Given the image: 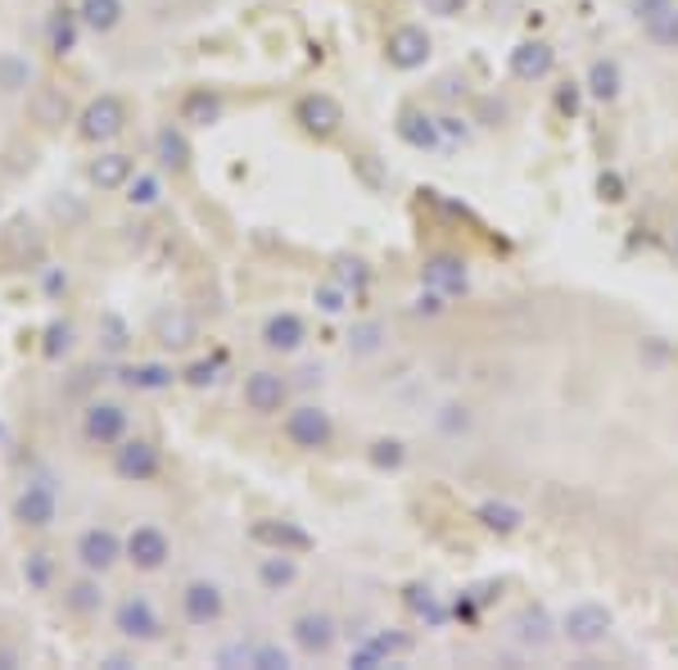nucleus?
Masks as SVG:
<instances>
[{
	"mask_svg": "<svg viewBox=\"0 0 678 670\" xmlns=\"http://www.w3.org/2000/svg\"><path fill=\"white\" fill-rule=\"evenodd\" d=\"M64 602H69V612L73 617H96L100 607H105V589H100V575H82V581H73L69 585V594H64Z\"/></svg>",
	"mask_w": 678,
	"mask_h": 670,
	"instance_id": "30",
	"label": "nucleus"
},
{
	"mask_svg": "<svg viewBox=\"0 0 678 670\" xmlns=\"http://www.w3.org/2000/svg\"><path fill=\"white\" fill-rule=\"evenodd\" d=\"M398 141L421 149V155H429V149H444L439 118L425 113V109H403V113H398Z\"/></svg>",
	"mask_w": 678,
	"mask_h": 670,
	"instance_id": "19",
	"label": "nucleus"
},
{
	"mask_svg": "<svg viewBox=\"0 0 678 670\" xmlns=\"http://www.w3.org/2000/svg\"><path fill=\"white\" fill-rule=\"evenodd\" d=\"M69 113H73V105H69V96L59 86H41L37 96H33V118L41 128H59V123H69Z\"/></svg>",
	"mask_w": 678,
	"mask_h": 670,
	"instance_id": "31",
	"label": "nucleus"
},
{
	"mask_svg": "<svg viewBox=\"0 0 678 670\" xmlns=\"http://www.w3.org/2000/svg\"><path fill=\"white\" fill-rule=\"evenodd\" d=\"M154 335H159V345H168V349H186V345L195 340V335H199V326H195L191 313L168 309V313L154 318Z\"/></svg>",
	"mask_w": 678,
	"mask_h": 670,
	"instance_id": "27",
	"label": "nucleus"
},
{
	"mask_svg": "<svg viewBox=\"0 0 678 670\" xmlns=\"http://www.w3.org/2000/svg\"><path fill=\"white\" fill-rule=\"evenodd\" d=\"M579 100H583V82L557 86V113H561V118H574V113H579Z\"/></svg>",
	"mask_w": 678,
	"mask_h": 670,
	"instance_id": "47",
	"label": "nucleus"
},
{
	"mask_svg": "<svg viewBox=\"0 0 678 670\" xmlns=\"http://www.w3.org/2000/svg\"><path fill=\"white\" fill-rule=\"evenodd\" d=\"M46 290H50V295H59V290H69V277H59V272H50V277H46Z\"/></svg>",
	"mask_w": 678,
	"mask_h": 670,
	"instance_id": "54",
	"label": "nucleus"
},
{
	"mask_svg": "<svg viewBox=\"0 0 678 670\" xmlns=\"http://www.w3.org/2000/svg\"><path fill=\"white\" fill-rule=\"evenodd\" d=\"M475 522H480L488 535H516L520 526H525V512H520L516 503H507V499H484V503L475 507Z\"/></svg>",
	"mask_w": 678,
	"mask_h": 670,
	"instance_id": "24",
	"label": "nucleus"
},
{
	"mask_svg": "<svg viewBox=\"0 0 678 670\" xmlns=\"http://www.w3.org/2000/svg\"><path fill=\"white\" fill-rule=\"evenodd\" d=\"M366 463H372L376 471H398L408 463V444L398 435H380V440L366 444Z\"/></svg>",
	"mask_w": 678,
	"mask_h": 670,
	"instance_id": "34",
	"label": "nucleus"
},
{
	"mask_svg": "<svg viewBox=\"0 0 678 670\" xmlns=\"http://www.w3.org/2000/svg\"><path fill=\"white\" fill-rule=\"evenodd\" d=\"M122 0H82L77 5V19H82V27H90V33H100V37H109L113 27L122 23Z\"/></svg>",
	"mask_w": 678,
	"mask_h": 670,
	"instance_id": "29",
	"label": "nucleus"
},
{
	"mask_svg": "<svg viewBox=\"0 0 678 670\" xmlns=\"http://www.w3.org/2000/svg\"><path fill=\"white\" fill-rule=\"evenodd\" d=\"M286 399H290V381L281 376V372H250L244 376V408H250L254 417H276L286 408Z\"/></svg>",
	"mask_w": 678,
	"mask_h": 670,
	"instance_id": "16",
	"label": "nucleus"
},
{
	"mask_svg": "<svg viewBox=\"0 0 678 670\" xmlns=\"http://www.w3.org/2000/svg\"><path fill=\"white\" fill-rule=\"evenodd\" d=\"M69 349H73V322H50V326H46L41 354H46V358H64Z\"/></svg>",
	"mask_w": 678,
	"mask_h": 670,
	"instance_id": "44",
	"label": "nucleus"
},
{
	"mask_svg": "<svg viewBox=\"0 0 678 670\" xmlns=\"http://www.w3.org/2000/svg\"><path fill=\"white\" fill-rule=\"evenodd\" d=\"M511 638L525 653H543V648H552L561 638V630H557V617L547 612V607H538V602H530V607H520V612L511 617Z\"/></svg>",
	"mask_w": 678,
	"mask_h": 670,
	"instance_id": "12",
	"label": "nucleus"
},
{
	"mask_svg": "<svg viewBox=\"0 0 678 670\" xmlns=\"http://www.w3.org/2000/svg\"><path fill=\"white\" fill-rule=\"evenodd\" d=\"M642 33H646V41L661 46V50H678V5L665 10V14H656V19H646Z\"/></svg>",
	"mask_w": 678,
	"mask_h": 670,
	"instance_id": "37",
	"label": "nucleus"
},
{
	"mask_svg": "<svg viewBox=\"0 0 678 670\" xmlns=\"http://www.w3.org/2000/svg\"><path fill=\"white\" fill-rule=\"evenodd\" d=\"M421 286L457 299V295L471 290V267H467V259H461V254H429L425 267H421Z\"/></svg>",
	"mask_w": 678,
	"mask_h": 670,
	"instance_id": "17",
	"label": "nucleus"
},
{
	"mask_svg": "<svg viewBox=\"0 0 678 670\" xmlns=\"http://www.w3.org/2000/svg\"><path fill=\"white\" fill-rule=\"evenodd\" d=\"M557 630H561V638H566L570 648L593 653V648H602L606 638H610V630H615V612H610L606 602L583 598V602L566 607V612H561V621H557Z\"/></svg>",
	"mask_w": 678,
	"mask_h": 670,
	"instance_id": "1",
	"label": "nucleus"
},
{
	"mask_svg": "<svg viewBox=\"0 0 678 670\" xmlns=\"http://www.w3.org/2000/svg\"><path fill=\"white\" fill-rule=\"evenodd\" d=\"M425 14H435V19H461L471 10V0H421Z\"/></svg>",
	"mask_w": 678,
	"mask_h": 670,
	"instance_id": "49",
	"label": "nucleus"
},
{
	"mask_svg": "<svg viewBox=\"0 0 678 670\" xmlns=\"http://www.w3.org/2000/svg\"><path fill=\"white\" fill-rule=\"evenodd\" d=\"M181 381H186V385H195V390H204V385H213V381H218V358H204V362H191V368H186V376H181Z\"/></svg>",
	"mask_w": 678,
	"mask_h": 670,
	"instance_id": "48",
	"label": "nucleus"
},
{
	"mask_svg": "<svg viewBox=\"0 0 678 670\" xmlns=\"http://www.w3.org/2000/svg\"><path fill=\"white\" fill-rule=\"evenodd\" d=\"M14 522L23 530H50L59 522V494L50 480H33L23 484L19 499H14Z\"/></svg>",
	"mask_w": 678,
	"mask_h": 670,
	"instance_id": "9",
	"label": "nucleus"
},
{
	"mask_svg": "<svg viewBox=\"0 0 678 670\" xmlns=\"http://www.w3.org/2000/svg\"><path fill=\"white\" fill-rule=\"evenodd\" d=\"M250 539H254L258 548H271V553H294V558L313 548V535H307L303 526L276 522V516H263V522H254V526H250Z\"/></svg>",
	"mask_w": 678,
	"mask_h": 670,
	"instance_id": "18",
	"label": "nucleus"
},
{
	"mask_svg": "<svg viewBox=\"0 0 678 670\" xmlns=\"http://www.w3.org/2000/svg\"><path fill=\"white\" fill-rule=\"evenodd\" d=\"M385 340H389L385 322L366 318V322H358V326L349 331V354H353V358H376V354L385 349Z\"/></svg>",
	"mask_w": 678,
	"mask_h": 670,
	"instance_id": "33",
	"label": "nucleus"
},
{
	"mask_svg": "<svg viewBox=\"0 0 678 670\" xmlns=\"http://www.w3.org/2000/svg\"><path fill=\"white\" fill-rule=\"evenodd\" d=\"M625 91V69L615 59H593L589 73H583V96L597 100V105H615Z\"/></svg>",
	"mask_w": 678,
	"mask_h": 670,
	"instance_id": "21",
	"label": "nucleus"
},
{
	"mask_svg": "<svg viewBox=\"0 0 678 670\" xmlns=\"http://www.w3.org/2000/svg\"><path fill=\"white\" fill-rule=\"evenodd\" d=\"M250 666L254 670H286L290 666V653L281 644H250Z\"/></svg>",
	"mask_w": 678,
	"mask_h": 670,
	"instance_id": "43",
	"label": "nucleus"
},
{
	"mask_svg": "<svg viewBox=\"0 0 678 670\" xmlns=\"http://www.w3.org/2000/svg\"><path fill=\"white\" fill-rule=\"evenodd\" d=\"M597 191H602V200L620 204V200H625V181H620V172H602V177H597Z\"/></svg>",
	"mask_w": 678,
	"mask_h": 670,
	"instance_id": "51",
	"label": "nucleus"
},
{
	"mask_svg": "<svg viewBox=\"0 0 678 670\" xmlns=\"http://www.w3.org/2000/svg\"><path fill=\"white\" fill-rule=\"evenodd\" d=\"M286 440L294 448H303V453H322L335 440V421H330V412L322 404H299V408L286 412Z\"/></svg>",
	"mask_w": 678,
	"mask_h": 670,
	"instance_id": "3",
	"label": "nucleus"
},
{
	"mask_svg": "<svg viewBox=\"0 0 678 670\" xmlns=\"http://www.w3.org/2000/svg\"><path fill=\"white\" fill-rule=\"evenodd\" d=\"M181 617H186V625H195V630H213V625L227 617V594H222V585L191 581L186 589H181Z\"/></svg>",
	"mask_w": 678,
	"mask_h": 670,
	"instance_id": "11",
	"label": "nucleus"
},
{
	"mask_svg": "<svg viewBox=\"0 0 678 670\" xmlns=\"http://www.w3.org/2000/svg\"><path fill=\"white\" fill-rule=\"evenodd\" d=\"M154 159H159L164 172H186L191 168V141L181 128H159V136H154Z\"/></svg>",
	"mask_w": 678,
	"mask_h": 670,
	"instance_id": "23",
	"label": "nucleus"
},
{
	"mask_svg": "<svg viewBox=\"0 0 678 670\" xmlns=\"http://www.w3.org/2000/svg\"><path fill=\"white\" fill-rule=\"evenodd\" d=\"M362 648H372L385 666L394 661V657H403V653H412V634H372V638H362Z\"/></svg>",
	"mask_w": 678,
	"mask_h": 670,
	"instance_id": "40",
	"label": "nucleus"
},
{
	"mask_svg": "<svg viewBox=\"0 0 678 670\" xmlns=\"http://www.w3.org/2000/svg\"><path fill=\"white\" fill-rule=\"evenodd\" d=\"M290 638L303 657H326L339 644V621L330 612H299L290 621Z\"/></svg>",
	"mask_w": 678,
	"mask_h": 670,
	"instance_id": "14",
	"label": "nucleus"
},
{
	"mask_svg": "<svg viewBox=\"0 0 678 670\" xmlns=\"http://www.w3.org/2000/svg\"><path fill=\"white\" fill-rule=\"evenodd\" d=\"M307 340V322L299 313H271L263 322V349L271 354H299Z\"/></svg>",
	"mask_w": 678,
	"mask_h": 670,
	"instance_id": "20",
	"label": "nucleus"
},
{
	"mask_svg": "<svg viewBox=\"0 0 678 670\" xmlns=\"http://www.w3.org/2000/svg\"><path fill=\"white\" fill-rule=\"evenodd\" d=\"M122 191H128V204H132V208H154V204L164 200V181L154 177V172H136Z\"/></svg>",
	"mask_w": 678,
	"mask_h": 670,
	"instance_id": "38",
	"label": "nucleus"
},
{
	"mask_svg": "<svg viewBox=\"0 0 678 670\" xmlns=\"http://www.w3.org/2000/svg\"><path fill=\"white\" fill-rule=\"evenodd\" d=\"M23 581H27V589H37V594H46L50 585H55V558L46 553V548H33V553L23 558Z\"/></svg>",
	"mask_w": 678,
	"mask_h": 670,
	"instance_id": "36",
	"label": "nucleus"
},
{
	"mask_svg": "<svg viewBox=\"0 0 678 670\" xmlns=\"http://www.w3.org/2000/svg\"><path fill=\"white\" fill-rule=\"evenodd\" d=\"M439 431L444 435H461V431H471V408L467 404H448L444 417H439Z\"/></svg>",
	"mask_w": 678,
	"mask_h": 670,
	"instance_id": "46",
	"label": "nucleus"
},
{
	"mask_svg": "<svg viewBox=\"0 0 678 670\" xmlns=\"http://www.w3.org/2000/svg\"><path fill=\"white\" fill-rule=\"evenodd\" d=\"M669 254H674V263H678V231L669 236Z\"/></svg>",
	"mask_w": 678,
	"mask_h": 670,
	"instance_id": "55",
	"label": "nucleus"
},
{
	"mask_svg": "<svg viewBox=\"0 0 678 670\" xmlns=\"http://www.w3.org/2000/svg\"><path fill=\"white\" fill-rule=\"evenodd\" d=\"M122 128H128V105H122L118 96H100V100H90V105L77 113V136L90 141V145L118 141Z\"/></svg>",
	"mask_w": 678,
	"mask_h": 670,
	"instance_id": "5",
	"label": "nucleus"
},
{
	"mask_svg": "<svg viewBox=\"0 0 678 670\" xmlns=\"http://www.w3.org/2000/svg\"><path fill=\"white\" fill-rule=\"evenodd\" d=\"M27 82H33V64L23 55H0V91L14 96V91H27Z\"/></svg>",
	"mask_w": 678,
	"mask_h": 670,
	"instance_id": "39",
	"label": "nucleus"
},
{
	"mask_svg": "<svg viewBox=\"0 0 678 670\" xmlns=\"http://www.w3.org/2000/svg\"><path fill=\"white\" fill-rule=\"evenodd\" d=\"M122 562V539L109 526H90L77 535V566L90 575H109Z\"/></svg>",
	"mask_w": 678,
	"mask_h": 670,
	"instance_id": "13",
	"label": "nucleus"
},
{
	"mask_svg": "<svg viewBox=\"0 0 678 670\" xmlns=\"http://www.w3.org/2000/svg\"><path fill=\"white\" fill-rule=\"evenodd\" d=\"M294 123L313 141H330L339 128H344V105L335 96H326V91H313V96H303L294 105Z\"/></svg>",
	"mask_w": 678,
	"mask_h": 670,
	"instance_id": "10",
	"label": "nucleus"
},
{
	"mask_svg": "<svg viewBox=\"0 0 678 670\" xmlns=\"http://www.w3.org/2000/svg\"><path fill=\"white\" fill-rule=\"evenodd\" d=\"M128 426H132L128 408L113 404V399H96V404H86V412H82V435H86V444H96V448H118L122 440H128Z\"/></svg>",
	"mask_w": 678,
	"mask_h": 670,
	"instance_id": "6",
	"label": "nucleus"
},
{
	"mask_svg": "<svg viewBox=\"0 0 678 670\" xmlns=\"http://www.w3.org/2000/svg\"><path fill=\"white\" fill-rule=\"evenodd\" d=\"M294 581H299L294 553H271V548H267V558L258 562V585H263V594H286Z\"/></svg>",
	"mask_w": 678,
	"mask_h": 670,
	"instance_id": "26",
	"label": "nucleus"
},
{
	"mask_svg": "<svg viewBox=\"0 0 678 670\" xmlns=\"http://www.w3.org/2000/svg\"><path fill=\"white\" fill-rule=\"evenodd\" d=\"M403 602L412 607V612H416L425 625H444V621H448L444 602L435 598V589H429V585H408V589H403Z\"/></svg>",
	"mask_w": 678,
	"mask_h": 670,
	"instance_id": "35",
	"label": "nucleus"
},
{
	"mask_svg": "<svg viewBox=\"0 0 678 670\" xmlns=\"http://www.w3.org/2000/svg\"><path fill=\"white\" fill-rule=\"evenodd\" d=\"M222 96L218 91H208V86H191L186 96H181V123H191V128H213L222 118Z\"/></svg>",
	"mask_w": 678,
	"mask_h": 670,
	"instance_id": "22",
	"label": "nucleus"
},
{
	"mask_svg": "<svg viewBox=\"0 0 678 670\" xmlns=\"http://www.w3.org/2000/svg\"><path fill=\"white\" fill-rule=\"evenodd\" d=\"M313 303H317V309H322L326 318H339V313L349 309V290H344V286H339V282L330 277V282H322V286L313 290Z\"/></svg>",
	"mask_w": 678,
	"mask_h": 670,
	"instance_id": "42",
	"label": "nucleus"
},
{
	"mask_svg": "<svg viewBox=\"0 0 678 670\" xmlns=\"http://www.w3.org/2000/svg\"><path fill=\"white\" fill-rule=\"evenodd\" d=\"M429 55H435V41H429V33L421 23H398L394 33L385 37V59H389V69H398V73L425 69Z\"/></svg>",
	"mask_w": 678,
	"mask_h": 670,
	"instance_id": "4",
	"label": "nucleus"
},
{
	"mask_svg": "<svg viewBox=\"0 0 678 670\" xmlns=\"http://www.w3.org/2000/svg\"><path fill=\"white\" fill-rule=\"evenodd\" d=\"M113 630H118V638H128V644H159L164 617L145 594H128L113 607Z\"/></svg>",
	"mask_w": 678,
	"mask_h": 670,
	"instance_id": "2",
	"label": "nucleus"
},
{
	"mask_svg": "<svg viewBox=\"0 0 678 670\" xmlns=\"http://www.w3.org/2000/svg\"><path fill=\"white\" fill-rule=\"evenodd\" d=\"M444 309H448V295L429 290V286H421V295L412 299V313H416V318H439Z\"/></svg>",
	"mask_w": 678,
	"mask_h": 670,
	"instance_id": "45",
	"label": "nucleus"
},
{
	"mask_svg": "<svg viewBox=\"0 0 678 670\" xmlns=\"http://www.w3.org/2000/svg\"><path fill=\"white\" fill-rule=\"evenodd\" d=\"M665 10H674V0H633V14L646 23V19H656V14H665Z\"/></svg>",
	"mask_w": 678,
	"mask_h": 670,
	"instance_id": "52",
	"label": "nucleus"
},
{
	"mask_svg": "<svg viewBox=\"0 0 678 670\" xmlns=\"http://www.w3.org/2000/svg\"><path fill=\"white\" fill-rule=\"evenodd\" d=\"M168 558H172V539L159 526H136L128 539H122V562H132L141 575L164 571Z\"/></svg>",
	"mask_w": 678,
	"mask_h": 670,
	"instance_id": "7",
	"label": "nucleus"
},
{
	"mask_svg": "<svg viewBox=\"0 0 678 670\" xmlns=\"http://www.w3.org/2000/svg\"><path fill=\"white\" fill-rule=\"evenodd\" d=\"M335 282L344 286L349 295H362L366 282H372V267H366L362 259H335Z\"/></svg>",
	"mask_w": 678,
	"mask_h": 670,
	"instance_id": "41",
	"label": "nucleus"
},
{
	"mask_svg": "<svg viewBox=\"0 0 678 670\" xmlns=\"http://www.w3.org/2000/svg\"><path fill=\"white\" fill-rule=\"evenodd\" d=\"M113 471H118V480H128V484H149V480H159V471H164V453H159V444H149V440H122L113 448Z\"/></svg>",
	"mask_w": 678,
	"mask_h": 670,
	"instance_id": "8",
	"label": "nucleus"
},
{
	"mask_svg": "<svg viewBox=\"0 0 678 670\" xmlns=\"http://www.w3.org/2000/svg\"><path fill=\"white\" fill-rule=\"evenodd\" d=\"M118 381L128 390H141V394H154V390H168L177 381L172 368H164V362H136V368H122Z\"/></svg>",
	"mask_w": 678,
	"mask_h": 670,
	"instance_id": "28",
	"label": "nucleus"
},
{
	"mask_svg": "<svg viewBox=\"0 0 678 670\" xmlns=\"http://www.w3.org/2000/svg\"><path fill=\"white\" fill-rule=\"evenodd\" d=\"M132 177H136V164H132V155H118V149H109V155L90 159V181H96L100 191H122Z\"/></svg>",
	"mask_w": 678,
	"mask_h": 670,
	"instance_id": "25",
	"label": "nucleus"
},
{
	"mask_svg": "<svg viewBox=\"0 0 678 670\" xmlns=\"http://www.w3.org/2000/svg\"><path fill=\"white\" fill-rule=\"evenodd\" d=\"M507 73L516 82H543V77L557 73V50H552V41H543V37L520 41L507 55Z\"/></svg>",
	"mask_w": 678,
	"mask_h": 670,
	"instance_id": "15",
	"label": "nucleus"
},
{
	"mask_svg": "<svg viewBox=\"0 0 678 670\" xmlns=\"http://www.w3.org/2000/svg\"><path fill=\"white\" fill-rule=\"evenodd\" d=\"M105 349H113V354L128 349V326H122L118 318H105Z\"/></svg>",
	"mask_w": 678,
	"mask_h": 670,
	"instance_id": "50",
	"label": "nucleus"
},
{
	"mask_svg": "<svg viewBox=\"0 0 678 670\" xmlns=\"http://www.w3.org/2000/svg\"><path fill=\"white\" fill-rule=\"evenodd\" d=\"M439 132H444V141H448V136H452V141H467V118L444 113V118H439Z\"/></svg>",
	"mask_w": 678,
	"mask_h": 670,
	"instance_id": "53",
	"label": "nucleus"
},
{
	"mask_svg": "<svg viewBox=\"0 0 678 670\" xmlns=\"http://www.w3.org/2000/svg\"><path fill=\"white\" fill-rule=\"evenodd\" d=\"M77 27H82L77 10H59V14L50 19V33H46V41H50V55H55V59H64V55H73V50H77Z\"/></svg>",
	"mask_w": 678,
	"mask_h": 670,
	"instance_id": "32",
	"label": "nucleus"
}]
</instances>
